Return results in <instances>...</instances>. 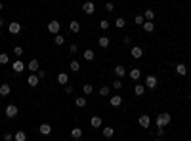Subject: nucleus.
Masks as SVG:
<instances>
[{
    "mask_svg": "<svg viewBox=\"0 0 191 141\" xmlns=\"http://www.w3.org/2000/svg\"><path fill=\"white\" fill-rule=\"evenodd\" d=\"M38 132L42 133V136H50L52 133V126L48 124V122H44V124H40V128H38Z\"/></svg>",
    "mask_w": 191,
    "mask_h": 141,
    "instance_id": "nucleus-9",
    "label": "nucleus"
},
{
    "mask_svg": "<svg viewBox=\"0 0 191 141\" xmlns=\"http://www.w3.org/2000/svg\"><path fill=\"white\" fill-rule=\"evenodd\" d=\"M12 139H13L12 133H4V141H12Z\"/></svg>",
    "mask_w": 191,
    "mask_h": 141,
    "instance_id": "nucleus-45",
    "label": "nucleus"
},
{
    "mask_svg": "<svg viewBox=\"0 0 191 141\" xmlns=\"http://www.w3.org/2000/svg\"><path fill=\"white\" fill-rule=\"evenodd\" d=\"M143 17H145V21H153V19H155V12H153V10H145Z\"/></svg>",
    "mask_w": 191,
    "mask_h": 141,
    "instance_id": "nucleus-30",
    "label": "nucleus"
},
{
    "mask_svg": "<svg viewBox=\"0 0 191 141\" xmlns=\"http://www.w3.org/2000/svg\"><path fill=\"white\" fill-rule=\"evenodd\" d=\"M113 70H115V74L118 76V78H122V76H126V69H124V65H117V67L113 69Z\"/></svg>",
    "mask_w": 191,
    "mask_h": 141,
    "instance_id": "nucleus-14",
    "label": "nucleus"
},
{
    "mask_svg": "<svg viewBox=\"0 0 191 141\" xmlns=\"http://www.w3.org/2000/svg\"><path fill=\"white\" fill-rule=\"evenodd\" d=\"M170 122H172L170 112H161V115L157 116V128H164V126L170 124Z\"/></svg>",
    "mask_w": 191,
    "mask_h": 141,
    "instance_id": "nucleus-1",
    "label": "nucleus"
},
{
    "mask_svg": "<svg viewBox=\"0 0 191 141\" xmlns=\"http://www.w3.org/2000/svg\"><path fill=\"white\" fill-rule=\"evenodd\" d=\"M82 91H84L86 95H90L92 91H94V88H92V84H84V86H82Z\"/></svg>",
    "mask_w": 191,
    "mask_h": 141,
    "instance_id": "nucleus-34",
    "label": "nucleus"
},
{
    "mask_svg": "<svg viewBox=\"0 0 191 141\" xmlns=\"http://www.w3.org/2000/svg\"><path fill=\"white\" fill-rule=\"evenodd\" d=\"M75 105H76L79 109H84V107H86V97H76V99H75Z\"/></svg>",
    "mask_w": 191,
    "mask_h": 141,
    "instance_id": "nucleus-28",
    "label": "nucleus"
},
{
    "mask_svg": "<svg viewBox=\"0 0 191 141\" xmlns=\"http://www.w3.org/2000/svg\"><path fill=\"white\" fill-rule=\"evenodd\" d=\"M189 101H191V94H189Z\"/></svg>",
    "mask_w": 191,
    "mask_h": 141,
    "instance_id": "nucleus-50",
    "label": "nucleus"
},
{
    "mask_svg": "<svg viewBox=\"0 0 191 141\" xmlns=\"http://www.w3.org/2000/svg\"><path fill=\"white\" fill-rule=\"evenodd\" d=\"M124 25H126V21H124L122 17H117V21H115V27H117V29H122Z\"/></svg>",
    "mask_w": 191,
    "mask_h": 141,
    "instance_id": "nucleus-33",
    "label": "nucleus"
},
{
    "mask_svg": "<svg viewBox=\"0 0 191 141\" xmlns=\"http://www.w3.org/2000/svg\"><path fill=\"white\" fill-rule=\"evenodd\" d=\"M189 57H191V53H189Z\"/></svg>",
    "mask_w": 191,
    "mask_h": 141,
    "instance_id": "nucleus-52",
    "label": "nucleus"
},
{
    "mask_svg": "<svg viewBox=\"0 0 191 141\" xmlns=\"http://www.w3.org/2000/svg\"><path fill=\"white\" fill-rule=\"evenodd\" d=\"M54 44H55V46H63V44H65V36H61V34H55Z\"/></svg>",
    "mask_w": 191,
    "mask_h": 141,
    "instance_id": "nucleus-29",
    "label": "nucleus"
},
{
    "mask_svg": "<svg viewBox=\"0 0 191 141\" xmlns=\"http://www.w3.org/2000/svg\"><path fill=\"white\" fill-rule=\"evenodd\" d=\"M140 76H141V69L136 67V69L130 70V78H132V80H140Z\"/></svg>",
    "mask_w": 191,
    "mask_h": 141,
    "instance_id": "nucleus-24",
    "label": "nucleus"
},
{
    "mask_svg": "<svg viewBox=\"0 0 191 141\" xmlns=\"http://www.w3.org/2000/svg\"><path fill=\"white\" fill-rule=\"evenodd\" d=\"M109 27H111V23H109L107 19H101V21H100V29H101V31H107Z\"/></svg>",
    "mask_w": 191,
    "mask_h": 141,
    "instance_id": "nucleus-31",
    "label": "nucleus"
},
{
    "mask_svg": "<svg viewBox=\"0 0 191 141\" xmlns=\"http://www.w3.org/2000/svg\"><path fill=\"white\" fill-rule=\"evenodd\" d=\"M12 69L16 70V73H23L25 70V63L21 61V59H17V61H13V65H12Z\"/></svg>",
    "mask_w": 191,
    "mask_h": 141,
    "instance_id": "nucleus-10",
    "label": "nucleus"
},
{
    "mask_svg": "<svg viewBox=\"0 0 191 141\" xmlns=\"http://www.w3.org/2000/svg\"><path fill=\"white\" fill-rule=\"evenodd\" d=\"M10 91H12V88L8 86V84H2V86H0V95H2V97L10 95Z\"/></svg>",
    "mask_w": 191,
    "mask_h": 141,
    "instance_id": "nucleus-27",
    "label": "nucleus"
},
{
    "mask_svg": "<svg viewBox=\"0 0 191 141\" xmlns=\"http://www.w3.org/2000/svg\"><path fill=\"white\" fill-rule=\"evenodd\" d=\"M138 124L141 126V128H149V124H151V118L147 116V115H141V116L138 118Z\"/></svg>",
    "mask_w": 191,
    "mask_h": 141,
    "instance_id": "nucleus-6",
    "label": "nucleus"
},
{
    "mask_svg": "<svg viewBox=\"0 0 191 141\" xmlns=\"http://www.w3.org/2000/svg\"><path fill=\"white\" fill-rule=\"evenodd\" d=\"M155 141H161V137H157V139H155Z\"/></svg>",
    "mask_w": 191,
    "mask_h": 141,
    "instance_id": "nucleus-49",
    "label": "nucleus"
},
{
    "mask_svg": "<svg viewBox=\"0 0 191 141\" xmlns=\"http://www.w3.org/2000/svg\"><path fill=\"white\" fill-rule=\"evenodd\" d=\"M157 84H159V80H157V76H155V74H149L145 78V88L155 90V88H157Z\"/></svg>",
    "mask_w": 191,
    "mask_h": 141,
    "instance_id": "nucleus-3",
    "label": "nucleus"
},
{
    "mask_svg": "<svg viewBox=\"0 0 191 141\" xmlns=\"http://www.w3.org/2000/svg\"><path fill=\"white\" fill-rule=\"evenodd\" d=\"M134 94H136L138 97L143 95L145 94V84H136V86H134Z\"/></svg>",
    "mask_w": 191,
    "mask_h": 141,
    "instance_id": "nucleus-15",
    "label": "nucleus"
},
{
    "mask_svg": "<svg viewBox=\"0 0 191 141\" xmlns=\"http://www.w3.org/2000/svg\"><path fill=\"white\" fill-rule=\"evenodd\" d=\"M17 112H19V109H17V105H8V107H6V116L8 118H16L17 116Z\"/></svg>",
    "mask_w": 191,
    "mask_h": 141,
    "instance_id": "nucleus-4",
    "label": "nucleus"
},
{
    "mask_svg": "<svg viewBox=\"0 0 191 141\" xmlns=\"http://www.w3.org/2000/svg\"><path fill=\"white\" fill-rule=\"evenodd\" d=\"M157 136H159V137H162V136H164V128H159V132H157Z\"/></svg>",
    "mask_w": 191,
    "mask_h": 141,
    "instance_id": "nucleus-46",
    "label": "nucleus"
},
{
    "mask_svg": "<svg viewBox=\"0 0 191 141\" xmlns=\"http://www.w3.org/2000/svg\"><path fill=\"white\" fill-rule=\"evenodd\" d=\"M69 29L73 31V33H80V23H79L76 19H73V21L69 23Z\"/></svg>",
    "mask_w": 191,
    "mask_h": 141,
    "instance_id": "nucleus-20",
    "label": "nucleus"
},
{
    "mask_svg": "<svg viewBox=\"0 0 191 141\" xmlns=\"http://www.w3.org/2000/svg\"><path fill=\"white\" fill-rule=\"evenodd\" d=\"M122 42H124V46H130V44H132V38L128 36V34H126V36L122 38Z\"/></svg>",
    "mask_w": 191,
    "mask_h": 141,
    "instance_id": "nucleus-43",
    "label": "nucleus"
},
{
    "mask_svg": "<svg viewBox=\"0 0 191 141\" xmlns=\"http://www.w3.org/2000/svg\"><path fill=\"white\" fill-rule=\"evenodd\" d=\"M58 82L61 84V86L69 84V74H67V73H59V74H58Z\"/></svg>",
    "mask_w": 191,
    "mask_h": 141,
    "instance_id": "nucleus-16",
    "label": "nucleus"
},
{
    "mask_svg": "<svg viewBox=\"0 0 191 141\" xmlns=\"http://www.w3.org/2000/svg\"><path fill=\"white\" fill-rule=\"evenodd\" d=\"M109 91H111V88H109V86H101V88H100V95H103V97H105V95H109Z\"/></svg>",
    "mask_w": 191,
    "mask_h": 141,
    "instance_id": "nucleus-35",
    "label": "nucleus"
},
{
    "mask_svg": "<svg viewBox=\"0 0 191 141\" xmlns=\"http://www.w3.org/2000/svg\"><path fill=\"white\" fill-rule=\"evenodd\" d=\"M82 12L86 13V15H92V13L96 12V4L94 2H84L82 4Z\"/></svg>",
    "mask_w": 191,
    "mask_h": 141,
    "instance_id": "nucleus-5",
    "label": "nucleus"
},
{
    "mask_svg": "<svg viewBox=\"0 0 191 141\" xmlns=\"http://www.w3.org/2000/svg\"><path fill=\"white\" fill-rule=\"evenodd\" d=\"M69 52L71 53H76V52H79V44H75V42H73V44L69 46Z\"/></svg>",
    "mask_w": 191,
    "mask_h": 141,
    "instance_id": "nucleus-40",
    "label": "nucleus"
},
{
    "mask_svg": "<svg viewBox=\"0 0 191 141\" xmlns=\"http://www.w3.org/2000/svg\"><path fill=\"white\" fill-rule=\"evenodd\" d=\"M13 55L21 57V55H23V48H21V46H16V48H13Z\"/></svg>",
    "mask_w": 191,
    "mask_h": 141,
    "instance_id": "nucleus-37",
    "label": "nucleus"
},
{
    "mask_svg": "<svg viewBox=\"0 0 191 141\" xmlns=\"http://www.w3.org/2000/svg\"><path fill=\"white\" fill-rule=\"evenodd\" d=\"M134 23H136V25H143L145 23V17L143 15H136V17H134Z\"/></svg>",
    "mask_w": 191,
    "mask_h": 141,
    "instance_id": "nucleus-36",
    "label": "nucleus"
},
{
    "mask_svg": "<svg viewBox=\"0 0 191 141\" xmlns=\"http://www.w3.org/2000/svg\"><path fill=\"white\" fill-rule=\"evenodd\" d=\"M90 126L92 128H101V116H92L90 118Z\"/></svg>",
    "mask_w": 191,
    "mask_h": 141,
    "instance_id": "nucleus-12",
    "label": "nucleus"
},
{
    "mask_svg": "<svg viewBox=\"0 0 191 141\" xmlns=\"http://www.w3.org/2000/svg\"><path fill=\"white\" fill-rule=\"evenodd\" d=\"M97 44H100L101 48H109V44H111V40H109L107 36H100V38H97Z\"/></svg>",
    "mask_w": 191,
    "mask_h": 141,
    "instance_id": "nucleus-25",
    "label": "nucleus"
},
{
    "mask_svg": "<svg viewBox=\"0 0 191 141\" xmlns=\"http://www.w3.org/2000/svg\"><path fill=\"white\" fill-rule=\"evenodd\" d=\"M2 10H4V4H2V2H0V12H2Z\"/></svg>",
    "mask_w": 191,
    "mask_h": 141,
    "instance_id": "nucleus-48",
    "label": "nucleus"
},
{
    "mask_svg": "<svg viewBox=\"0 0 191 141\" xmlns=\"http://www.w3.org/2000/svg\"><path fill=\"white\" fill-rule=\"evenodd\" d=\"M141 27H143V31H145V33H153V31H155V23H153V21H145V23L141 25Z\"/></svg>",
    "mask_w": 191,
    "mask_h": 141,
    "instance_id": "nucleus-22",
    "label": "nucleus"
},
{
    "mask_svg": "<svg viewBox=\"0 0 191 141\" xmlns=\"http://www.w3.org/2000/svg\"><path fill=\"white\" fill-rule=\"evenodd\" d=\"M27 67H29V70H33V73H34V70L40 69V63H38V59H31L29 63H27Z\"/></svg>",
    "mask_w": 191,
    "mask_h": 141,
    "instance_id": "nucleus-13",
    "label": "nucleus"
},
{
    "mask_svg": "<svg viewBox=\"0 0 191 141\" xmlns=\"http://www.w3.org/2000/svg\"><path fill=\"white\" fill-rule=\"evenodd\" d=\"M8 31H10L12 34H19V33H21V25L17 23V21H12V23L8 25Z\"/></svg>",
    "mask_w": 191,
    "mask_h": 141,
    "instance_id": "nucleus-7",
    "label": "nucleus"
},
{
    "mask_svg": "<svg viewBox=\"0 0 191 141\" xmlns=\"http://www.w3.org/2000/svg\"><path fill=\"white\" fill-rule=\"evenodd\" d=\"M38 82H40V78H38V76L34 74V73L29 76V78H27V84H29V86H33V88H34V86H38Z\"/></svg>",
    "mask_w": 191,
    "mask_h": 141,
    "instance_id": "nucleus-11",
    "label": "nucleus"
},
{
    "mask_svg": "<svg viewBox=\"0 0 191 141\" xmlns=\"http://www.w3.org/2000/svg\"><path fill=\"white\" fill-rule=\"evenodd\" d=\"M63 90H65V94H73V86H69V84H65Z\"/></svg>",
    "mask_w": 191,
    "mask_h": 141,
    "instance_id": "nucleus-44",
    "label": "nucleus"
},
{
    "mask_svg": "<svg viewBox=\"0 0 191 141\" xmlns=\"http://www.w3.org/2000/svg\"><path fill=\"white\" fill-rule=\"evenodd\" d=\"M176 73H178L180 76H186L187 74V67L183 65V63H178V65H176Z\"/></svg>",
    "mask_w": 191,
    "mask_h": 141,
    "instance_id": "nucleus-17",
    "label": "nucleus"
},
{
    "mask_svg": "<svg viewBox=\"0 0 191 141\" xmlns=\"http://www.w3.org/2000/svg\"><path fill=\"white\" fill-rule=\"evenodd\" d=\"M101 133H103V137H105V139H111L113 136H115V130H113L111 126H107V128H103V132H101Z\"/></svg>",
    "mask_w": 191,
    "mask_h": 141,
    "instance_id": "nucleus-19",
    "label": "nucleus"
},
{
    "mask_svg": "<svg viewBox=\"0 0 191 141\" xmlns=\"http://www.w3.org/2000/svg\"><path fill=\"white\" fill-rule=\"evenodd\" d=\"M2 27H4V19L0 17V29H2Z\"/></svg>",
    "mask_w": 191,
    "mask_h": 141,
    "instance_id": "nucleus-47",
    "label": "nucleus"
},
{
    "mask_svg": "<svg viewBox=\"0 0 191 141\" xmlns=\"http://www.w3.org/2000/svg\"><path fill=\"white\" fill-rule=\"evenodd\" d=\"M69 67H71V70H80V63L79 61H71Z\"/></svg>",
    "mask_w": 191,
    "mask_h": 141,
    "instance_id": "nucleus-38",
    "label": "nucleus"
},
{
    "mask_svg": "<svg viewBox=\"0 0 191 141\" xmlns=\"http://www.w3.org/2000/svg\"><path fill=\"white\" fill-rule=\"evenodd\" d=\"M13 141H27V133L25 132H16L13 133Z\"/></svg>",
    "mask_w": 191,
    "mask_h": 141,
    "instance_id": "nucleus-26",
    "label": "nucleus"
},
{
    "mask_svg": "<svg viewBox=\"0 0 191 141\" xmlns=\"http://www.w3.org/2000/svg\"><path fill=\"white\" fill-rule=\"evenodd\" d=\"M105 10H107V12H113V10H115V4H113V2H107V4H105Z\"/></svg>",
    "mask_w": 191,
    "mask_h": 141,
    "instance_id": "nucleus-42",
    "label": "nucleus"
},
{
    "mask_svg": "<svg viewBox=\"0 0 191 141\" xmlns=\"http://www.w3.org/2000/svg\"><path fill=\"white\" fill-rule=\"evenodd\" d=\"M59 29H61V25H59L58 19H52L50 23H48V31H50L52 34H59Z\"/></svg>",
    "mask_w": 191,
    "mask_h": 141,
    "instance_id": "nucleus-2",
    "label": "nucleus"
},
{
    "mask_svg": "<svg viewBox=\"0 0 191 141\" xmlns=\"http://www.w3.org/2000/svg\"><path fill=\"white\" fill-rule=\"evenodd\" d=\"M76 2H80V0H76Z\"/></svg>",
    "mask_w": 191,
    "mask_h": 141,
    "instance_id": "nucleus-51",
    "label": "nucleus"
},
{
    "mask_svg": "<svg viewBox=\"0 0 191 141\" xmlns=\"http://www.w3.org/2000/svg\"><path fill=\"white\" fill-rule=\"evenodd\" d=\"M82 57L86 59V61H94L96 59V53L92 52V50H84V53H82Z\"/></svg>",
    "mask_w": 191,
    "mask_h": 141,
    "instance_id": "nucleus-23",
    "label": "nucleus"
},
{
    "mask_svg": "<svg viewBox=\"0 0 191 141\" xmlns=\"http://www.w3.org/2000/svg\"><path fill=\"white\" fill-rule=\"evenodd\" d=\"M111 88H115V90H122V80H121V78H117V80H113V84H111Z\"/></svg>",
    "mask_w": 191,
    "mask_h": 141,
    "instance_id": "nucleus-32",
    "label": "nucleus"
},
{
    "mask_svg": "<svg viewBox=\"0 0 191 141\" xmlns=\"http://www.w3.org/2000/svg\"><path fill=\"white\" fill-rule=\"evenodd\" d=\"M121 103H122V97L121 95H113L111 97V107H121Z\"/></svg>",
    "mask_w": 191,
    "mask_h": 141,
    "instance_id": "nucleus-21",
    "label": "nucleus"
},
{
    "mask_svg": "<svg viewBox=\"0 0 191 141\" xmlns=\"http://www.w3.org/2000/svg\"><path fill=\"white\" fill-rule=\"evenodd\" d=\"M37 76H38L40 80H44L46 78V70H37Z\"/></svg>",
    "mask_w": 191,
    "mask_h": 141,
    "instance_id": "nucleus-41",
    "label": "nucleus"
},
{
    "mask_svg": "<svg viewBox=\"0 0 191 141\" xmlns=\"http://www.w3.org/2000/svg\"><path fill=\"white\" fill-rule=\"evenodd\" d=\"M71 137H73V139H80L82 137V128H79V126L73 128V130H71Z\"/></svg>",
    "mask_w": 191,
    "mask_h": 141,
    "instance_id": "nucleus-18",
    "label": "nucleus"
},
{
    "mask_svg": "<svg viewBox=\"0 0 191 141\" xmlns=\"http://www.w3.org/2000/svg\"><path fill=\"white\" fill-rule=\"evenodd\" d=\"M130 53H132V57H134V59H141V55H143V50H141V46H134L132 50H130Z\"/></svg>",
    "mask_w": 191,
    "mask_h": 141,
    "instance_id": "nucleus-8",
    "label": "nucleus"
},
{
    "mask_svg": "<svg viewBox=\"0 0 191 141\" xmlns=\"http://www.w3.org/2000/svg\"><path fill=\"white\" fill-rule=\"evenodd\" d=\"M8 61H10V57H8V55H6V53H0V65H6Z\"/></svg>",
    "mask_w": 191,
    "mask_h": 141,
    "instance_id": "nucleus-39",
    "label": "nucleus"
}]
</instances>
